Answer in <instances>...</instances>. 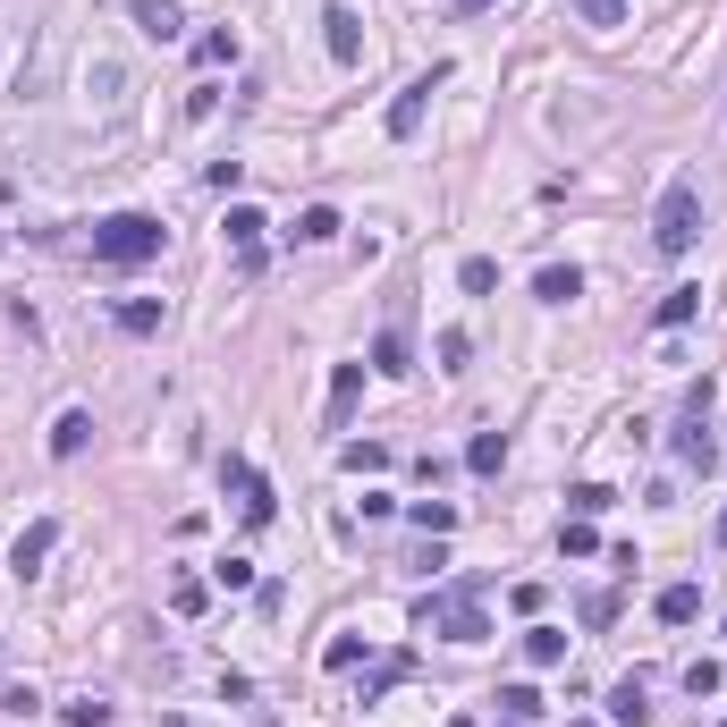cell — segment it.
Returning a JSON list of instances; mask_svg holds the SVG:
<instances>
[{
    "label": "cell",
    "mask_w": 727,
    "mask_h": 727,
    "mask_svg": "<svg viewBox=\"0 0 727 727\" xmlns=\"http://www.w3.org/2000/svg\"><path fill=\"white\" fill-rule=\"evenodd\" d=\"M161 246H169V228L153 212H110V221H94V262H110V271H136Z\"/></svg>",
    "instance_id": "1"
},
{
    "label": "cell",
    "mask_w": 727,
    "mask_h": 727,
    "mask_svg": "<svg viewBox=\"0 0 727 727\" xmlns=\"http://www.w3.org/2000/svg\"><path fill=\"white\" fill-rule=\"evenodd\" d=\"M694 237H702V187L694 178H668L660 187V212H652V254H694Z\"/></svg>",
    "instance_id": "2"
},
{
    "label": "cell",
    "mask_w": 727,
    "mask_h": 727,
    "mask_svg": "<svg viewBox=\"0 0 727 727\" xmlns=\"http://www.w3.org/2000/svg\"><path fill=\"white\" fill-rule=\"evenodd\" d=\"M423 626L448 634V643H482V634H491V618H482V584L466 575V584L432 593V601H423Z\"/></svg>",
    "instance_id": "3"
},
{
    "label": "cell",
    "mask_w": 727,
    "mask_h": 727,
    "mask_svg": "<svg viewBox=\"0 0 727 727\" xmlns=\"http://www.w3.org/2000/svg\"><path fill=\"white\" fill-rule=\"evenodd\" d=\"M221 491L237 500V516H246V525H271V516H280V491L254 474L246 457H221Z\"/></svg>",
    "instance_id": "4"
},
{
    "label": "cell",
    "mask_w": 727,
    "mask_h": 727,
    "mask_svg": "<svg viewBox=\"0 0 727 727\" xmlns=\"http://www.w3.org/2000/svg\"><path fill=\"white\" fill-rule=\"evenodd\" d=\"M432 85H448V60H432V68H423V77L407 85V94L389 102V136H398V144H407L414 127H423V110H432Z\"/></svg>",
    "instance_id": "5"
},
{
    "label": "cell",
    "mask_w": 727,
    "mask_h": 727,
    "mask_svg": "<svg viewBox=\"0 0 727 727\" xmlns=\"http://www.w3.org/2000/svg\"><path fill=\"white\" fill-rule=\"evenodd\" d=\"M51 550H60V516H34L26 533H17V550H9V575H17V584H34Z\"/></svg>",
    "instance_id": "6"
},
{
    "label": "cell",
    "mask_w": 727,
    "mask_h": 727,
    "mask_svg": "<svg viewBox=\"0 0 727 727\" xmlns=\"http://www.w3.org/2000/svg\"><path fill=\"white\" fill-rule=\"evenodd\" d=\"M321 43H330V60H339V68L364 60V17H355L348 0H330V9H321Z\"/></svg>",
    "instance_id": "7"
},
{
    "label": "cell",
    "mask_w": 727,
    "mask_h": 727,
    "mask_svg": "<svg viewBox=\"0 0 727 727\" xmlns=\"http://www.w3.org/2000/svg\"><path fill=\"white\" fill-rule=\"evenodd\" d=\"M668 448H677V466H694V474H711V466H719V441H711V414H694V407H685V414H677V441H668Z\"/></svg>",
    "instance_id": "8"
},
{
    "label": "cell",
    "mask_w": 727,
    "mask_h": 727,
    "mask_svg": "<svg viewBox=\"0 0 727 727\" xmlns=\"http://www.w3.org/2000/svg\"><path fill=\"white\" fill-rule=\"evenodd\" d=\"M127 17H136V34H144V43H178V34H187L178 0H127Z\"/></svg>",
    "instance_id": "9"
},
{
    "label": "cell",
    "mask_w": 727,
    "mask_h": 727,
    "mask_svg": "<svg viewBox=\"0 0 727 727\" xmlns=\"http://www.w3.org/2000/svg\"><path fill=\"white\" fill-rule=\"evenodd\" d=\"M533 296H541V305H575V296H584V271H575V262H541Z\"/></svg>",
    "instance_id": "10"
},
{
    "label": "cell",
    "mask_w": 727,
    "mask_h": 727,
    "mask_svg": "<svg viewBox=\"0 0 727 727\" xmlns=\"http://www.w3.org/2000/svg\"><path fill=\"white\" fill-rule=\"evenodd\" d=\"M110 314H119V330H127V339H153L161 321H169V305H161V296H119Z\"/></svg>",
    "instance_id": "11"
},
{
    "label": "cell",
    "mask_w": 727,
    "mask_h": 727,
    "mask_svg": "<svg viewBox=\"0 0 727 727\" xmlns=\"http://www.w3.org/2000/svg\"><path fill=\"white\" fill-rule=\"evenodd\" d=\"M355 398H364V364H339V373H330V432H348Z\"/></svg>",
    "instance_id": "12"
},
{
    "label": "cell",
    "mask_w": 727,
    "mask_h": 727,
    "mask_svg": "<svg viewBox=\"0 0 727 727\" xmlns=\"http://www.w3.org/2000/svg\"><path fill=\"white\" fill-rule=\"evenodd\" d=\"M373 373H380V380H407V373H414L407 330H380V339H373Z\"/></svg>",
    "instance_id": "13"
},
{
    "label": "cell",
    "mask_w": 727,
    "mask_h": 727,
    "mask_svg": "<svg viewBox=\"0 0 727 727\" xmlns=\"http://www.w3.org/2000/svg\"><path fill=\"white\" fill-rule=\"evenodd\" d=\"M85 441H94V414L68 407L60 423H51V457H85Z\"/></svg>",
    "instance_id": "14"
},
{
    "label": "cell",
    "mask_w": 727,
    "mask_h": 727,
    "mask_svg": "<svg viewBox=\"0 0 727 727\" xmlns=\"http://www.w3.org/2000/svg\"><path fill=\"white\" fill-rule=\"evenodd\" d=\"M694 314H702V288H668L660 305H652V330H685Z\"/></svg>",
    "instance_id": "15"
},
{
    "label": "cell",
    "mask_w": 727,
    "mask_h": 727,
    "mask_svg": "<svg viewBox=\"0 0 727 727\" xmlns=\"http://www.w3.org/2000/svg\"><path fill=\"white\" fill-rule=\"evenodd\" d=\"M652 609H660V626H694V618H702V584H668Z\"/></svg>",
    "instance_id": "16"
},
{
    "label": "cell",
    "mask_w": 727,
    "mask_h": 727,
    "mask_svg": "<svg viewBox=\"0 0 727 727\" xmlns=\"http://www.w3.org/2000/svg\"><path fill=\"white\" fill-rule=\"evenodd\" d=\"M609 719H618V727H652V702H643V677H626V685H609Z\"/></svg>",
    "instance_id": "17"
},
{
    "label": "cell",
    "mask_w": 727,
    "mask_h": 727,
    "mask_svg": "<svg viewBox=\"0 0 727 727\" xmlns=\"http://www.w3.org/2000/svg\"><path fill=\"white\" fill-rule=\"evenodd\" d=\"M525 660L533 668H567V634L559 626H525Z\"/></svg>",
    "instance_id": "18"
},
{
    "label": "cell",
    "mask_w": 727,
    "mask_h": 727,
    "mask_svg": "<svg viewBox=\"0 0 727 727\" xmlns=\"http://www.w3.org/2000/svg\"><path fill=\"white\" fill-rule=\"evenodd\" d=\"M507 466V432H474L466 441V474H500Z\"/></svg>",
    "instance_id": "19"
},
{
    "label": "cell",
    "mask_w": 727,
    "mask_h": 727,
    "mask_svg": "<svg viewBox=\"0 0 727 727\" xmlns=\"http://www.w3.org/2000/svg\"><path fill=\"white\" fill-rule=\"evenodd\" d=\"M330 237H339V212L330 203H305L296 212V246H330Z\"/></svg>",
    "instance_id": "20"
},
{
    "label": "cell",
    "mask_w": 727,
    "mask_h": 727,
    "mask_svg": "<svg viewBox=\"0 0 727 727\" xmlns=\"http://www.w3.org/2000/svg\"><path fill=\"white\" fill-rule=\"evenodd\" d=\"M228 60H237V34H228V26L195 34V68H228Z\"/></svg>",
    "instance_id": "21"
},
{
    "label": "cell",
    "mask_w": 727,
    "mask_h": 727,
    "mask_svg": "<svg viewBox=\"0 0 727 727\" xmlns=\"http://www.w3.org/2000/svg\"><path fill=\"white\" fill-rule=\"evenodd\" d=\"M228 246H237V254H246V246H262V228H271V221H262V212H254V203H228Z\"/></svg>",
    "instance_id": "22"
},
{
    "label": "cell",
    "mask_w": 727,
    "mask_h": 727,
    "mask_svg": "<svg viewBox=\"0 0 727 727\" xmlns=\"http://www.w3.org/2000/svg\"><path fill=\"white\" fill-rule=\"evenodd\" d=\"M575 17H584L593 34H618V26L634 17V9H626V0H575Z\"/></svg>",
    "instance_id": "23"
},
{
    "label": "cell",
    "mask_w": 727,
    "mask_h": 727,
    "mask_svg": "<svg viewBox=\"0 0 727 727\" xmlns=\"http://www.w3.org/2000/svg\"><path fill=\"white\" fill-rule=\"evenodd\" d=\"M457 288H466V296H491V288H500V262H491V254H466V262H457Z\"/></svg>",
    "instance_id": "24"
},
{
    "label": "cell",
    "mask_w": 727,
    "mask_h": 727,
    "mask_svg": "<svg viewBox=\"0 0 727 727\" xmlns=\"http://www.w3.org/2000/svg\"><path fill=\"white\" fill-rule=\"evenodd\" d=\"M169 609H178V618H203V609H212V584H203V575H178V584H169Z\"/></svg>",
    "instance_id": "25"
},
{
    "label": "cell",
    "mask_w": 727,
    "mask_h": 727,
    "mask_svg": "<svg viewBox=\"0 0 727 727\" xmlns=\"http://www.w3.org/2000/svg\"><path fill=\"white\" fill-rule=\"evenodd\" d=\"M609 507H618L609 482H575V491H567V516H609Z\"/></svg>",
    "instance_id": "26"
},
{
    "label": "cell",
    "mask_w": 727,
    "mask_h": 727,
    "mask_svg": "<svg viewBox=\"0 0 727 727\" xmlns=\"http://www.w3.org/2000/svg\"><path fill=\"white\" fill-rule=\"evenodd\" d=\"M407 516H414V533H432V541H441L448 525H457V507H448V500H414Z\"/></svg>",
    "instance_id": "27"
},
{
    "label": "cell",
    "mask_w": 727,
    "mask_h": 727,
    "mask_svg": "<svg viewBox=\"0 0 727 727\" xmlns=\"http://www.w3.org/2000/svg\"><path fill=\"white\" fill-rule=\"evenodd\" d=\"M559 550H567V559H593V550H601L593 516H567V525H559Z\"/></svg>",
    "instance_id": "28"
},
{
    "label": "cell",
    "mask_w": 727,
    "mask_h": 727,
    "mask_svg": "<svg viewBox=\"0 0 727 727\" xmlns=\"http://www.w3.org/2000/svg\"><path fill=\"white\" fill-rule=\"evenodd\" d=\"M339 466H348V474H380L389 448H380V441H348V448H339Z\"/></svg>",
    "instance_id": "29"
},
{
    "label": "cell",
    "mask_w": 727,
    "mask_h": 727,
    "mask_svg": "<svg viewBox=\"0 0 727 727\" xmlns=\"http://www.w3.org/2000/svg\"><path fill=\"white\" fill-rule=\"evenodd\" d=\"M500 711L507 719H541V694L533 685H500Z\"/></svg>",
    "instance_id": "30"
},
{
    "label": "cell",
    "mask_w": 727,
    "mask_h": 727,
    "mask_svg": "<svg viewBox=\"0 0 727 727\" xmlns=\"http://www.w3.org/2000/svg\"><path fill=\"white\" fill-rule=\"evenodd\" d=\"M685 685H694V702H711V694L727 685V668H719V660H694V668H685Z\"/></svg>",
    "instance_id": "31"
},
{
    "label": "cell",
    "mask_w": 727,
    "mask_h": 727,
    "mask_svg": "<svg viewBox=\"0 0 727 727\" xmlns=\"http://www.w3.org/2000/svg\"><path fill=\"white\" fill-rule=\"evenodd\" d=\"M212 584H221V593H254V559H221Z\"/></svg>",
    "instance_id": "32"
},
{
    "label": "cell",
    "mask_w": 727,
    "mask_h": 727,
    "mask_svg": "<svg viewBox=\"0 0 727 727\" xmlns=\"http://www.w3.org/2000/svg\"><path fill=\"white\" fill-rule=\"evenodd\" d=\"M355 660H364V634H339V643H330V652H321V668H339V677H348Z\"/></svg>",
    "instance_id": "33"
},
{
    "label": "cell",
    "mask_w": 727,
    "mask_h": 727,
    "mask_svg": "<svg viewBox=\"0 0 727 727\" xmlns=\"http://www.w3.org/2000/svg\"><path fill=\"white\" fill-rule=\"evenodd\" d=\"M466 355H474V339L466 330H441V373H466Z\"/></svg>",
    "instance_id": "34"
},
{
    "label": "cell",
    "mask_w": 727,
    "mask_h": 727,
    "mask_svg": "<svg viewBox=\"0 0 727 727\" xmlns=\"http://www.w3.org/2000/svg\"><path fill=\"white\" fill-rule=\"evenodd\" d=\"M68 727H110V702H94V694L68 702Z\"/></svg>",
    "instance_id": "35"
},
{
    "label": "cell",
    "mask_w": 727,
    "mask_h": 727,
    "mask_svg": "<svg viewBox=\"0 0 727 727\" xmlns=\"http://www.w3.org/2000/svg\"><path fill=\"white\" fill-rule=\"evenodd\" d=\"M457 9H466V17H474V9H491V0H457Z\"/></svg>",
    "instance_id": "36"
},
{
    "label": "cell",
    "mask_w": 727,
    "mask_h": 727,
    "mask_svg": "<svg viewBox=\"0 0 727 727\" xmlns=\"http://www.w3.org/2000/svg\"><path fill=\"white\" fill-rule=\"evenodd\" d=\"M161 727H187V719H178V711H169V719H161Z\"/></svg>",
    "instance_id": "37"
},
{
    "label": "cell",
    "mask_w": 727,
    "mask_h": 727,
    "mask_svg": "<svg viewBox=\"0 0 727 727\" xmlns=\"http://www.w3.org/2000/svg\"><path fill=\"white\" fill-rule=\"evenodd\" d=\"M448 727H474V719H448Z\"/></svg>",
    "instance_id": "38"
},
{
    "label": "cell",
    "mask_w": 727,
    "mask_h": 727,
    "mask_svg": "<svg viewBox=\"0 0 727 727\" xmlns=\"http://www.w3.org/2000/svg\"><path fill=\"white\" fill-rule=\"evenodd\" d=\"M575 727H601V719H575Z\"/></svg>",
    "instance_id": "39"
},
{
    "label": "cell",
    "mask_w": 727,
    "mask_h": 727,
    "mask_svg": "<svg viewBox=\"0 0 727 727\" xmlns=\"http://www.w3.org/2000/svg\"><path fill=\"white\" fill-rule=\"evenodd\" d=\"M719 634H727V618H719Z\"/></svg>",
    "instance_id": "40"
}]
</instances>
